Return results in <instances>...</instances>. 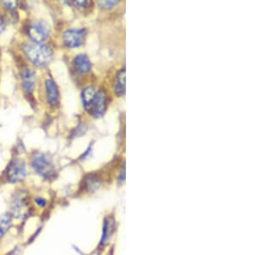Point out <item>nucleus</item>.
Instances as JSON below:
<instances>
[{"label":"nucleus","mask_w":257,"mask_h":255,"mask_svg":"<svg viewBox=\"0 0 257 255\" xmlns=\"http://www.w3.org/2000/svg\"><path fill=\"white\" fill-rule=\"evenodd\" d=\"M24 52L30 61L39 66L48 65L53 59V52L41 43H30L24 47Z\"/></svg>","instance_id":"nucleus-1"},{"label":"nucleus","mask_w":257,"mask_h":255,"mask_svg":"<svg viewBox=\"0 0 257 255\" xmlns=\"http://www.w3.org/2000/svg\"><path fill=\"white\" fill-rule=\"evenodd\" d=\"M32 165L36 173L44 177L45 179H52L55 175V168L53 161L47 154H35L33 156Z\"/></svg>","instance_id":"nucleus-2"},{"label":"nucleus","mask_w":257,"mask_h":255,"mask_svg":"<svg viewBox=\"0 0 257 255\" xmlns=\"http://www.w3.org/2000/svg\"><path fill=\"white\" fill-rule=\"evenodd\" d=\"M27 168L25 161L20 158L13 159L7 169V178L10 182L17 183L25 179Z\"/></svg>","instance_id":"nucleus-3"},{"label":"nucleus","mask_w":257,"mask_h":255,"mask_svg":"<svg viewBox=\"0 0 257 255\" xmlns=\"http://www.w3.org/2000/svg\"><path fill=\"white\" fill-rule=\"evenodd\" d=\"M30 211V202L28 196L23 192L15 194L12 203V212L14 217H24Z\"/></svg>","instance_id":"nucleus-4"},{"label":"nucleus","mask_w":257,"mask_h":255,"mask_svg":"<svg viewBox=\"0 0 257 255\" xmlns=\"http://www.w3.org/2000/svg\"><path fill=\"white\" fill-rule=\"evenodd\" d=\"M49 26L44 22H35L30 25L29 29V35L30 38L35 41V43H41L47 40L49 36Z\"/></svg>","instance_id":"nucleus-5"},{"label":"nucleus","mask_w":257,"mask_h":255,"mask_svg":"<svg viewBox=\"0 0 257 255\" xmlns=\"http://www.w3.org/2000/svg\"><path fill=\"white\" fill-rule=\"evenodd\" d=\"M86 34H87L86 30H68L64 33L63 36L64 44L70 48L80 47L84 43Z\"/></svg>","instance_id":"nucleus-6"},{"label":"nucleus","mask_w":257,"mask_h":255,"mask_svg":"<svg viewBox=\"0 0 257 255\" xmlns=\"http://www.w3.org/2000/svg\"><path fill=\"white\" fill-rule=\"evenodd\" d=\"M106 109V98L102 91H97L94 100L91 103L88 113L95 118L102 117Z\"/></svg>","instance_id":"nucleus-7"},{"label":"nucleus","mask_w":257,"mask_h":255,"mask_svg":"<svg viewBox=\"0 0 257 255\" xmlns=\"http://www.w3.org/2000/svg\"><path fill=\"white\" fill-rule=\"evenodd\" d=\"M74 65L76 70L80 73H87L91 70V62L88 56L85 54H79L74 59Z\"/></svg>","instance_id":"nucleus-8"},{"label":"nucleus","mask_w":257,"mask_h":255,"mask_svg":"<svg viewBox=\"0 0 257 255\" xmlns=\"http://www.w3.org/2000/svg\"><path fill=\"white\" fill-rule=\"evenodd\" d=\"M47 96L48 103L51 105H56L59 102V91L55 82L52 79H48L46 82Z\"/></svg>","instance_id":"nucleus-9"},{"label":"nucleus","mask_w":257,"mask_h":255,"mask_svg":"<svg viewBox=\"0 0 257 255\" xmlns=\"http://www.w3.org/2000/svg\"><path fill=\"white\" fill-rule=\"evenodd\" d=\"M23 84L24 88L28 93H32L35 85V72L30 70V69H26L24 70L23 76Z\"/></svg>","instance_id":"nucleus-10"},{"label":"nucleus","mask_w":257,"mask_h":255,"mask_svg":"<svg viewBox=\"0 0 257 255\" xmlns=\"http://www.w3.org/2000/svg\"><path fill=\"white\" fill-rule=\"evenodd\" d=\"M115 91L116 94L122 97L125 93V70H120L117 74L116 84H115Z\"/></svg>","instance_id":"nucleus-11"},{"label":"nucleus","mask_w":257,"mask_h":255,"mask_svg":"<svg viewBox=\"0 0 257 255\" xmlns=\"http://www.w3.org/2000/svg\"><path fill=\"white\" fill-rule=\"evenodd\" d=\"M97 91L94 87H88V88L85 89L83 92H82V103H83V107L84 109L88 111V109L90 107L91 103L94 100L95 94Z\"/></svg>","instance_id":"nucleus-12"},{"label":"nucleus","mask_w":257,"mask_h":255,"mask_svg":"<svg viewBox=\"0 0 257 255\" xmlns=\"http://www.w3.org/2000/svg\"><path fill=\"white\" fill-rule=\"evenodd\" d=\"M12 225V216L10 214H4L0 216V239L3 237L6 232L8 231Z\"/></svg>","instance_id":"nucleus-13"},{"label":"nucleus","mask_w":257,"mask_h":255,"mask_svg":"<svg viewBox=\"0 0 257 255\" xmlns=\"http://www.w3.org/2000/svg\"><path fill=\"white\" fill-rule=\"evenodd\" d=\"M99 180L95 178L94 176H90V177L87 180V188L89 191H94L99 188Z\"/></svg>","instance_id":"nucleus-14"},{"label":"nucleus","mask_w":257,"mask_h":255,"mask_svg":"<svg viewBox=\"0 0 257 255\" xmlns=\"http://www.w3.org/2000/svg\"><path fill=\"white\" fill-rule=\"evenodd\" d=\"M111 223L110 221L105 220L104 225V233L102 236V244L105 243L108 240L109 236L111 235Z\"/></svg>","instance_id":"nucleus-15"},{"label":"nucleus","mask_w":257,"mask_h":255,"mask_svg":"<svg viewBox=\"0 0 257 255\" xmlns=\"http://www.w3.org/2000/svg\"><path fill=\"white\" fill-rule=\"evenodd\" d=\"M118 1H100L99 2V6L104 9H111L115 6H117Z\"/></svg>","instance_id":"nucleus-16"},{"label":"nucleus","mask_w":257,"mask_h":255,"mask_svg":"<svg viewBox=\"0 0 257 255\" xmlns=\"http://www.w3.org/2000/svg\"><path fill=\"white\" fill-rule=\"evenodd\" d=\"M3 5L10 9H15L18 6V1H10V2H3Z\"/></svg>","instance_id":"nucleus-17"},{"label":"nucleus","mask_w":257,"mask_h":255,"mask_svg":"<svg viewBox=\"0 0 257 255\" xmlns=\"http://www.w3.org/2000/svg\"><path fill=\"white\" fill-rule=\"evenodd\" d=\"M74 5L79 8H85L88 6V1H74Z\"/></svg>","instance_id":"nucleus-18"},{"label":"nucleus","mask_w":257,"mask_h":255,"mask_svg":"<svg viewBox=\"0 0 257 255\" xmlns=\"http://www.w3.org/2000/svg\"><path fill=\"white\" fill-rule=\"evenodd\" d=\"M5 29H6V23H5L3 17L0 14V34L4 32Z\"/></svg>","instance_id":"nucleus-19"},{"label":"nucleus","mask_w":257,"mask_h":255,"mask_svg":"<svg viewBox=\"0 0 257 255\" xmlns=\"http://www.w3.org/2000/svg\"><path fill=\"white\" fill-rule=\"evenodd\" d=\"M35 203L37 205H40V206H41V207H44L45 205H47V201L44 199H41V198L35 199Z\"/></svg>","instance_id":"nucleus-20"}]
</instances>
